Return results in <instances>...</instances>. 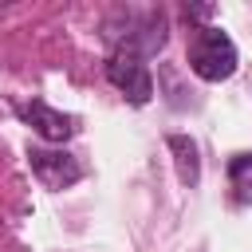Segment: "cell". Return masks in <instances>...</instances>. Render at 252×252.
<instances>
[{
	"instance_id": "obj_6",
	"label": "cell",
	"mask_w": 252,
	"mask_h": 252,
	"mask_svg": "<svg viewBox=\"0 0 252 252\" xmlns=\"http://www.w3.org/2000/svg\"><path fill=\"white\" fill-rule=\"evenodd\" d=\"M169 150L177 154V177H181V185H197V177H201L197 146H193L185 134H173V138H169Z\"/></svg>"
},
{
	"instance_id": "obj_4",
	"label": "cell",
	"mask_w": 252,
	"mask_h": 252,
	"mask_svg": "<svg viewBox=\"0 0 252 252\" xmlns=\"http://www.w3.org/2000/svg\"><path fill=\"white\" fill-rule=\"evenodd\" d=\"M20 118L39 134V138H47V142H67L75 130H79V122L71 118V114H63V110H55V106H47L43 98H32V102H24L20 106Z\"/></svg>"
},
{
	"instance_id": "obj_1",
	"label": "cell",
	"mask_w": 252,
	"mask_h": 252,
	"mask_svg": "<svg viewBox=\"0 0 252 252\" xmlns=\"http://www.w3.org/2000/svg\"><path fill=\"white\" fill-rule=\"evenodd\" d=\"M189 71L205 83H224L236 71V43L213 24L197 28V35L189 43Z\"/></svg>"
},
{
	"instance_id": "obj_7",
	"label": "cell",
	"mask_w": 252,
	"mask_h": 252,
	"mask_svg": "<svg viewBox=\"0 0 252 252\" xmlns=\"http://www.w3.org/2000/svg\"><path fill=\"white\" fill-rule=\"evenodd\" d=\"M185 12H189V16H197V20H209V16H213V4H189Z\"/></svg>"
},
{
	"instance_id": "obj_2",
	"label": "cell",
	"mask_w": 252,
	"mask_h": 252,
	"mask_svg": "<svg viewBox=\"0 0 252 252\" xmlns=\"http://www.w3.org/2000/svg\"><path fill=\"white\" fill-rule=\"evenodd\" d=\"M106 79L110 87H118L134 106H146L154 98V79L146 67V55H138L134 47H114L106 59Z\"/></svg>"
},
{
	"instance_id": "obj_5",
	"label": "cell",
	"mask_w": 252,
	"mask_h": 252,
	"mask_svg": "<svg viewBox=\"0 0 252 252\" xmlns=\"http://www.w3.org/2000/svg\"><path fill=\"white\" fill-rule=\"evenodd\" d=\"M228 189L236 205H252V154L228 158Z\"/></svg>"
},
{
	"instance_id": "obj_3",
	"label": "cell",
	"mask_w": 252,
	"mask_h": 252,
	"mask_svg": "<svg viewBox=\"0 0 252 252\" xmlns=\"http://www.w3.org/2000/svg\"><path fill=\"white\" fill-rule=\"evenodd\" d=\"M28 161H32V173L47 185V189H67L83 177V165L67 154V150H43V146H32L28 150Z\"/></svg>"
}]
</instances>
